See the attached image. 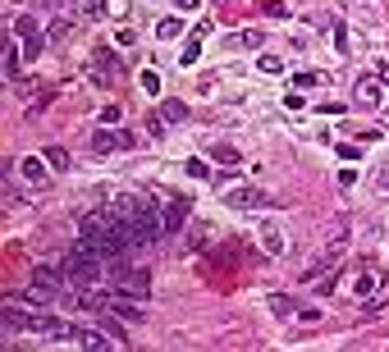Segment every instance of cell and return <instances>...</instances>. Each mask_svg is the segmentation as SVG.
<instances>
[{
    "label": "cell",
    "mask_w": 389,
    "mask_h": 352,
    "mask_svg": "<svg viewBox=\"0 0 389 352\" xmlns=\"http://www.w3.org/2000/svg\"><path fill=\"white\" fill-rule=\"evenodd\" d=\"M60 270L69 275V283H74V288H92V283L101 279V257H96L92 247H83V242H78L74 252H64Z\"/></svg>",
    "instance_id": "6da1fadb"
},
{
    "label": "cell",
    "mask_w": 389,
    "mask_h": 352,
    "mask_svg": "<svg viewBox=\"0 0 389 352\" xmlns=\"http://www.w3.org/2000/svg\"><path fill=\"white\" fill-rule=\"evenodd\" d=\"M105 275H110V288L133 293V298H142V302L151 298V270L147 266H105Z\"/></svg>",
    "instance_id": "7a4b0ae2"
},
{
    "label": "cell",
    "mask_w": 389,
    "mask_h": 352,
    "mask_svg": "<svg viewBox=\"0 0 389 352\" xmlns=\"http://www.w3.org/2000/svg\"><path fill=\"white\" fill-rule=\"evenodd\" d=\"M225 206L229 211H261V206H289V197H275V192H261V188H229Z\"/></svg>",
    "instance_id": "3957f363"
},
{
    "label": "cell",
    "mask_w": 389,
    "mask_h": 352,
    "mask_svg": "<svg viewBox=\"0 0 389 352\" xmlns=\"http://www.w3.org/2000/svg\"><path fill=\"white\" fill-rule=\"evenodd\" d=\"M87 78H92L96 87H115L120 83V55H115L110 46H96L92 60H87Z\"/></svg>",
    "instance_id": "277c9868"
},
{
    "label": "cell",
    "mask_w": 389,
    "mask_h": 352,
    "mask_svg": "<svg viewBox=\"0 0 389 352\" xmlns=\"http://www.w3.org/2000/svg\"><path fill=\"white\" fill-rule=\"evenodd\" d=\"M33 320L37 316H28L23 302H9L5 298V311H0V329H5V334H23V329H33Z\"/></svg>",
    "instance_id": "5b68a950"
},
{
    "label": "cell",
    "mask_w": 389,
    "mask_h": 352,
    "mask_svg": "<svg viewBox=\"0 0 389 352\" xmlns=\"http://www.w3.org/2000/svg\"><path fill=\"white\" fill-rule=\"evenodd\" d=\"M188 211H192V201L188 197H183V192H179V197H170V201H165V233H174V229H183V224H188Z\"/></svg>",
    "instance_id": "8992f818"
},
{
    "label": "cell",
    "mask_w": 389,
    "mask_h": 352,
    "mask_svg": "<svg viewBox=\"0 0 389 352\" xmlns=\"http://www.w3.org/2000/svg\"><path fill=\"white\" fill-rule=\"evenodd\" d=\"M74 344H78V348H92V352H105V348L120 344V339L101 334V329H74ZM120 348H124V344H120Z\"/></svg>",
    "instance_id": "52a82bcc"
},
{
    "label": "cell",
    "mask_w": 389,
    "mask_h": 352,
    "mask_svg": "<svg viewBox=\"0 0 389 352\" xmlns=\"http://www.w3.org/2000/svg\"><path fill=\"white\" fill-rule=\"evenodd\" d=\"M257 238H261V252H266V257H279V252H284V233H279V224H275V220L261 224Z\"/></svg>",
    "instance_id": "ba28073f"
},
{
    "label": "cell",
    "mask_w": 389,
    "mask_h": 352,
    "mask_svg": "<svg viewBox=\"0 0 389 352\" xmlns=\"http://www.w3.org/2000/svg\"><path fill=\"white\" fill-rule=\"evenodd\" d=\"M115 146H133V138H129V133H110V129L92 133V151H96V156H110Z\"/></svg>",
    "instance_id": "9c48e42d"
},
{
    "label": "cell",
    "mask_w": 389,
    "mask_h": 352,
    "mask_svg": "<svg viewBox=\"0 0 389 352\" xmlns=\"http://www.w3.org/2000/svg\"><path fill=\"white\" fill-rule=\"evenodd\" d=\"M353 101H357V105H381V83H376V74H362V78H357Z\"/></svg>",
    "instance_id": "30bf717a"
},
{
    "label": "cell",
    "mask_w": 389,
    "mask_h": 352,
    "mask_svg": "<svg viewBox=\"0 0 389 352\" xmlns=\"http://www.w3.org/2000/svg\"><path fill=\"white\" fill-rule=\"evenodd\" d=\"M33 334H46V339H74V329L64 325L60 316H37V320H33Z\"/></svg>",
    "instance_id": "8fae6325"
},
{
    "label": "cell",
    "mask_w": 389,
    "mask_h": 352,
    "mask_svg": "<svg viewBox=\"0 0 389 352\" xmlns=\"http://www.w3.org/2000/svg\"><path fill=\"white\" fill-rule=\"evenodd\" d=\"M330 270H335V261H330V257H320V261H311V266L298 270V283H320V279L330 275Z\"/></svg>",
    "instance_id": "7c38bea8"
},
{
    "label": "cell",
    "mask_w": 389,
    "mask_h": 352,
    "mask_svg": "<svg viewBox=\"0 0 389 352\" xmlns=\"http://www.w3.org/2000/svg\"><path fill=\"white\" fill-rule=\"evenodd\" d=\"M257 46H266V37H261L257 28H248V33H229V51H257Z\"/></svg>",
    "instance_id": "4fadbf2b"
},
{
    "label": "cell",
    "mask_w": 389,
    "mask_h": 352,
    "mask_svg": "<svg viewBox=\"0 0 389 352\" xmlns=\"http://www.w3.org/2000/svg\"><path fill=\"white\" fill-rule=\"evenodd\" d=\"M46 165H51V160H42V156H23V160H18V174H23L28 183H42L46 179Z\"/></svg>",
    "instance_id": "5bb4252c"
},
{
    "label": "cell",
    "mask_w": 389,
    "mask_h": 352,
    "mask_svg": "<svg viewBox=\"0 0 389 352\" xmlns=\"http://www.w3.org/2000/svg\"><path fill=\"white\" fill-rule=\"evenodd\" d=\"M9 302H23L28 311H46V288H28V293H9Z\"/></svg>",
    "instance_id": "9a60e30c"
},
{
    "label": "cell",
    "mask_w": 389,
    "mask_h": 352,
    "mask_svg": "<svg viewBox=\"0 0 389 352\" xmlns=\"http://www.w3.org/2000/svg\"><path fill=\"white\" fill-rule=\"evenodd\" d=\"M344 242H348V220H335V224H330V233H325V252L335 257Z\"/></svg>",
    "instance_id": "2e32d148"
},
{
    "label": "cell",
    "mask_w": 389,
    "mask_h": 352,
    "mask_svg": "<svg viewBox=\"0 0 389 352\" xmlns=\"http://www.w3.org/2000/svg\"><path fill=\"white\" fill-rule=\"evenodd\" d=\"M18 60H23V55H18L14 46H9V37H5V83H18Z\"/></svg>",
    "instance_id": "e0dca14e"
},
{
    "label": "cell",
    "mask_w": 389,
    "mask_h": 352,
    "mask_svg": "<svg viewBox=\"0 0 389 352\" xmlns=\"http://www.w3.org/2000/svg\"><path fill=\"white\" fill-rule=\"evenodd\" d=\"M46 160H51V170H55V174L69 170V151H64V146H46Z\"/></svg>",
    "instance_id": "ac0fdd59"
},
{
    "label": "cell",
    "mask_w": 389,
    "mask_h": 352,
    "mask_svg": "<svg viewBox=\"0 0 389 352\" xmlns=\"http://www.w3.org/2000/svg\"><path fill=\"white\" fill-rule=\"evenodd\" d=\"M161 119H170V124L188 119V105H183V101H165V105H161Z\"/></svg>",
    "instance_id": "d6986e66"
},
{
    "label": "cell",
    "mask_w": 389,
    "mask_h": 352,
    "mask_svg": "<svg viewBox=\"0 0 389 352\" xmlns=\"http://www.w3.org/2000/svg\"><path fill=\"white\" fill-rule=\"evenodd\" d=\"M46 46H51V37H42V33H33V37H28V46H23V55H28V60H37V55H42V51H46Z\"/></svg>",
    "instance_id": "ffe728a7"
},
{
    "label": "cell",
    "mask_w": 389,
    "mask_h": 352,
    "mask_svg": "<svg viewBox=\"0 0 389 352\" xmlns=\"http://www.w3.org/2000/svg\"><path fill=\"white\" fill-rule=\"evenodd\" d=\"M211 242V224H192L188 229V247H207Z\"/></svg>",
    "instance_id": "44dd1931"
},
{
    "label": "cell",
    "mask_w": 389,
    "mask_h": 352,
    "mask_svg": "<svg viewBox=\"0 0 389 352\" xmlns=\"http://www.w3.org/2000/svg\"><path fill=\"white\" fill-rule=\"evenodd\" d=\"M211 160H216V165H238V151L220 142V146H211Z\"/></svg>",
    "instance_id": "7402d4cb"
},
{
    "label": "cell",
    "mask_w": 389,
    "mask_h": 352,
    "mask_svg": "<svg viewBox=\"0 0 389 352\" xmlns=\"http://www.w3.org/2000/svg\"><path fill=\"white\" fill-rule=\"evenodd\" d=\"M179 33H183L179 18H161V23H156V37H165V42H170V37H179Z\"/></svg>",
    "instance_id": "603a6c76"
},
{
    "label": "cell",
    "mask_w": 389,
    "mask_h": 352,
    "mask_svg": "<svg viewBox=\"0 0 389 352\" xmlns=\"http://www.w3.org/2000/svg\"><path fill=\"white\" fill-rule=\"evenodd\" d=\"M294 83H298V87H320V83H325V74H320V69H307V74H294Z\"/></svg>",
    "instance_id": "cb8c5ba5"
},
{
    "label": "cell",
    "mask_w": 389,
    "mask_h": 352,
    "mask_svg": "<svg viewBox=\"0 0 389 352\" xmlns=\"http://www.w3.org/2000/svg\"><path fill=\"white\" fill-rule=\"evenodd\" d=\"M376 288H381V275H362L357 279V298H371Z\"/></svg>",
    "instance_id": "d4e9b609"
},
{
    "label": "cell",
    "mask_w": 389,
    "mask_h": 352,
    "mask_svg": "<svg viewBox=\"0 0 389 352\" xmlns=\"http://www.w3.org/2000/svg\"><path fill=\"white\" fill-rule=\"evenodd\" d=\"M270 311H275V316H294V302H289L284 293H275V298H270Z\"/></svg>",
    "instance_id": "484cf974"
},
{
    "label": "cell",
    "mask_w": 389,
    "mask_h": 352,
    "mask_svg": "<svg viewBox=\"0 0 389 352\" xmlns=\"http://www.w3.org/2000/svg\"><path fill=\"white\" fill-rule=\"evenodd\" d=\"M371 188H376V192H385V197H389V165H381V170L371 174Z\"/></svg>",
    "instance_id": "4316f807"
},
{
    "label": "cell",
    "mask_w": 389,
    "mask_h": 352,
    "mask_svg": "<svg viewBox=\"0 0 389 352\" xmlns=\"http://www.w3.org/2000/svg\"><path fill=\"white\" fill-rule=\"evenodd\" d=\"M105 5H110V0H83V14H87V18H101Z\"/></svg>",
    "instance_id": "83f0119b"
},
{
    "label": "cell",
    "mask_w": 389,
    "mask_h": 352,
    "mask_svg": "<svg viewBox=\"0 0 389 352\" xmlns=\"http://www.w3.org/2000/svg\"><path fill=\"white\" fill-rule=\"evenodd\" d=\"M257 69H261V74H279V69H284V64H279L275 55H261V60H257Z\"/></svg>",
    "instance_id": "f1b7e54d"
},
{
    "label": "cell",
    "mask_w": 389,
    "mask_h": 352,
    "mask_svg": "<svg viewBox=\"0 0 389 352\" xmlns=\"http://www.w3.org/2000/svg\"><path fill=\"white\" fill-rule=\"evenodd\" d=\"M14 28H18V37H33V33H37V18H33V14H23Z\"/></svg>",
    "instance_id": "f546056e"
},
{
    "label": "cell",
    "mask_w": 389,
    "mask_h": 352,
    "mask_svg": "<svg viewBox=\"0 0 389 352\" xmlns=\"http://www.w3.org/2000/svg\"><path fill=\"white\" fill-rule=\"evenodd\" d=\"M142 87H147V92H161V74L147 69V74H142Z\"/></svg>",
    "instance_id": "4dcf8cb0"
},
{
    "label": "cell",
    "mask_w": 389,
    "mask_h": 352,
    "mask_svg": "<svg viewBox=\"0 0 389 352\" xmlns=\"http://www.w3.org/2000/svg\"><path fill=\"white\" fill-rule=\"evenodd\" d=\"M197 55H202V46H197V37H192V42H188V51H183L179 60H183V64H192V60H197Z\"/></svg>",
    "instance_id": "1f68e13d"
},
{
    "label": "cell",
    "mask_w": 389,
    "mask_h": 352,
    "mask_svg": "<svg viewBox=\"0 0 389 352\" xmlns=\"http://www.w3.org/2000/svg\"><path fill=\"white\" fill-rule=\"evenodd\" d=\"M266 14H270V18H289V5H279V0H270V5H266Z\"/></svg>",
    "instance_id": "d6a6232c"
},
{
    "label": "cell",
    "mask_w": 389,
    "mask_h": 352,
    "mask_svg": "<svg viewBox=\"0 0 389 352\" xmlns=\"http://www.w3.org/2000/svg\"><path fill=\"white\" fill-rule=\"evenodd\" d=\"M344 42H348V33H344V23H335V51H348V46H344Z\"/></svg>",
    "instance_id": "836d02e7"
},
{
    "label": "cell",
    "mask_w": 389,
    "mask_h": 352,
    "mask_svg": "<svg viewBox=\"0 0 389 352\" xmlns=\"http://www.w3.org/2000/svg\"><path fill=\"white\" fill-rule=\"evenodd\" d=\"M376 78H381V83H389V60H381V64H376Z\"/></svg>",
    "instance_id": "e575fe53"
},
{
    "label": "cell",
    "mask_w": 389,
    "mask_h": 352,
    "mask_svg": "<svg viewBox=\"0 0 389 352\" xmlns=\"http://www.w3.org/2000/svg\"><path fill=\"white\" fill-rule=\"evenodd\" d=\"M179 9H197V0H179Z\"/></svg>",
    "instance_id": "d590c367"
}]
</instances>
